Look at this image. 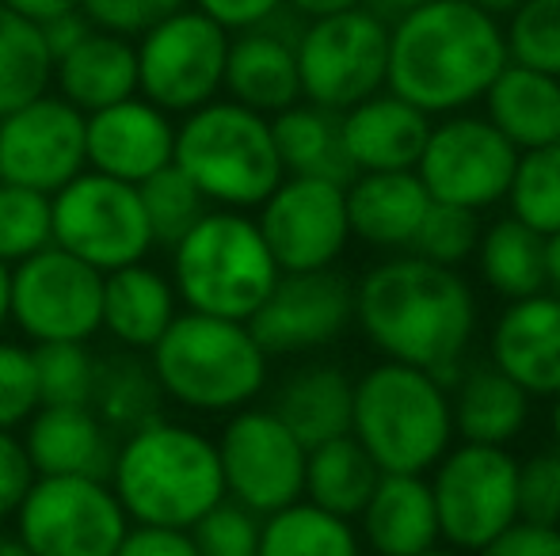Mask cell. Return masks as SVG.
I'll list each match as a JSON object with an SVG mask.
<instances>
[{"mask_svg":"<svg viewBox=\"0 0 560 556\" xmlns=\"http://www.w3.org/2000/svg\"><path fill=\"white\" fill-rule=\"evenodd\" d=\"M172 164L222 210H252L287 179L271 119L233 99H210L176 127Z\"/></svg>","mask_w":560,"mask_h":556,"instance_id":"cell-6","label":"cell"},{"mask_svg":"<svg viewBox=\"0 0 560 556\" xmlns=\"http://www.w3.org/2000/svg\"><path fill=\"white\" fill-rule=\"evenodd\" d=\"M518 519L541 522V527H560V453L546 450L518 461Z\"/></svg>","mask_w":560,"mask_h":556,"instance_id":"cell-45","label":"cell"},{"mask_svg":"<svg viewBox=\"0 0 560 556\" xmlns=\"http://www.w3.org/2000/svg\"><path fill=\"white\" fill-rule=\"evenodd\" d=\"M271 138L279 149L282 171L290 176H320L336 184H351L359 171L343 156L339 141V115L313 104H294L287 111L271 115Z\"/></svg>","mask_w":560,"mask_h":556,"instance_id":"cell-32","label":"cell"},{"mask_svg":"<svg viewBox=\"0 0 560 556\" xmlns=\"http://www.w3.org/2000/svg\"><path fill=\"white\" fill-rule=\"evenodd\" d=\"M264 233L241 210H207L172 248V286L191 312L244 320L279 282Z\"/></svg>","mask_w":560,"mask_h":556,"instance_id":"cell-7","label":"cell"},{"mask_svg":"<svg viewBox=\"0 0 560 556\" xmlns=\"http://www.w3.org/2000/svg\"><path fill=\"white\" fill-rule=\"evenodd\" d=\"M480 279L508 301L530 297L546 289V260H541V237L526 229L518 217H500L477 240Z\"/></svg>","mask_w":560,"mask_h":556,"instance_id":"cell-33","label":"cell"},{"mask_svg":"<svg viewBox=\"0 0 560 556\" xmlns=\"http://www.w3.org/2000/svg\"><path fill=\"white\" fill-rule=\"evenodd\" d=\"M275 416L290 427V435L313 450L328 438L351 435V412H354V381L347 370L332 363L305 366L290 374L282 389L275 393Z\"/></svg>","mask_w":560,"mask_h":556,"instance_id":"cell-28","label":"cell"},{"mask_svg":"<svg viewBox=\"0 0 560 556\" xmlns=\"http://www.w3.org/2000/svg\"><path fill=\"white\" fill-rule=\"evenodd\" d=\"M38 378L31 347L0 340V430H15L38 409Z\"/></svg>","mask_w":560,"mask_h":556,"instance_id":"cell-44","label":"cell"},{"mask_svg":"<svg viewBox=\"0 0 560 556\" xmlns=\"http://www.w3.org/2000/svg\"><path fill=\"white\" fill-rule=\"evenodd\" d=\"M351 237L374 248H412L423 214L431 206L428 187L416 168L408 171H359L343 187Z\"/></svg>","mask_w":560,"mask_h":556,"instance_id":"cell-23","label":"cell"},{"mask_svg":"<svg viewBox=\"0 0 560 556\" xmlns=\"http://www.w3.org/2000/svg\"><path fill=\"white\" fill-rule=\"evenodd\" d=\"M450 419L462 442L508 446L530 419V393L492 363L477 366L457 378V393L450 397Z\"/></svg>","mask_w":560,"mask_h":556,"instance_id":"cell-30","label":"cell"},{"mask_svg":"<svg viewBox=\"0 0 560 556\" xmlns=\"http://www.w3.org/2000/svg\"><path fill=\"white\" fill-rule=\"evenodd\" d=\"M359 519L377 556H416L439 545V511L423 473H382Z\"/></svg>","mask_w":560,"mask_h":556,"instance_id":"cell-26","label":"cell"},{"mask_svg":"<svg viewBox=\"0 0 560 556\" xmlns=\"http://www.w3.org/2000/svg\"><path fill=\"white\" fill-rule=\"evenodd\" d=\"M138 191L149 217V229H153V245L176 248L184 240V233L207 214V199H202L199 187L176 164H168L156 176H149L145 184H138Z\"/></svg>","mask_w":560,"mask_h":556,"instance_id":"cell-38","label":"cell"},{"mask_svg":"<svg viewBox=\"0 0 560 556\" xmlns=\"http://www.w3.org/2000/svg\"><path fill=\"white\" fill-rule=\"evenodd\" d=\"M54 84V54L43 27L0 4V119L46 96Z\"/></svg>","mask_w":560,"mask_h":556,"instance_id":"cell-35","label":"cell"},{"mask_svg":"<svg viewBox=\"0 0 560 556\" xmlns=\"http://www.w3.org/2000/svg\"><path fill=\"white\" fill-rule=\"evenodd\" d=\"M377 8H385V12H412V8H420V4H431V0H374Z\"/></svg>","mask_w":560,"mask_h":556,"instance_id":"cell-56","label":"cell"},{"mask_svg":"<svg viewBox=\"0 0 560 556\" xmlns=\"http://www.w3.org/2000/svg\"><path fill=\"white\" fill-rule=\"evenodd\" d=\"M508 58L560 81V0H523L503 31Z\"/></svg>","mask_w":560,"mask_h":556,"instance_id":"cell-41","label":"cell"},{"mask_svg":"<svg viewBox=\"0 0 560 556\" xmlns=\"http://www.w3.org/2000/svg\"><path fill=\"white\" fill-rule=\"evenodd\" d=\"M35 465L27 458L23 438H15L12 430H0V519L15 514V507L23 504L27 488L35 484Z\"/></svg>","mask_w":560,"mask_h":556,"instance_id":"cell-48","label":"cell"},{"mask_svg":"<svg viewBox=\"0 0 560 556\" xmlns=\"http://www.w3.org/2000/svg\"><path fill=\"white\" fill-rule=\"evenodd\" d=\"M351 435L382 473L435 469L454 442L446 386L428 370L385 358L354 381Z\"/></svg>","mask_w":560,"mask_h":556,"instance_id":"cell-5","label":"cell"},{"mask_svg":"<svg viewBox=\"0 0 560 556\" xmlns=\"http://www.w3.org/2000/svg\"><path fill=\"white\" fill-rule=\"evenodd\" d=\"M115 430L92 404H38L27 419V458L38 476H96L107 481L115 465Z\"/></svg>","mask_w":560,"mask_h":556,"instance_id":"cell-21","label":"cell"},{"mask_svg":"<svg viewBox=\"0 0 560 556\" xmlns=\"http://www.w3.org/2000/svg\"><path fill=\"white\" fill-rule=\"evenodd\" d=\"M508 61L495 15L469 0H431L389 27L385 88L423 115H457L485 99Z\"/></svg>","mask_w":560,"mask_h":556,"instance_id":"cell-2","label":"cell"},{"mask_svg":"<svg viewBox=\"0 0 560 556\" xmlns=\"http://www.w3.org/2000/svg\"><path fill=\"white\" fill-rule=\"evenodd\" d=\"M138 96L164 115H191L218 99L225 81L229 31L199 8H179L138 35Z\"/></svg>","mask_w":560,"mask_h":556,"instance_id":"cell-10","label":"cell"},{"mask_svg":"<svg viewBox=\"0 0 560 556\" xmlns=\"http://www.w3.org/2000/svg\"><path fill=\"white\" fill-rule=\"evenodd\" d=\"M4 8H12L15 15H23V20L31 23H50L58 20V15H69V12H81V0H0Z\"/></svg>","mask_w":560,"mask_h":556,"instance_id":"cell-52","label":"cell"},{"mask_svg":"<svg viewBox=\"0 0 560 556\" xmlns=\"http://www.w3.org/2000/svg\"><path fill=\"white\" fill-rule=\"evenodd\" d=\"M302 99L343 115L347 107L377 96L389 73V27L377 12L351 8L310 20L294 43Z\"/></svg>","mask_w":560,"mask_h":556,"instance_id":"cell-9","label":"cell"},{"mask_svg":"<svg viewBox=\"0 0 560 556\" xmlns=\"http://www.w3.org/2000/svg\"><path fill=\"white\" fill-rule=\"evenodd\" d=\"M89 168L84 111L61 96H38L0 119V179L54 194Z\"/></svg>","mask_w":560,"mask_h":556,"instance_id":"cell-18","label":"cell"},{"mask_svg":"<svg viewBox=\"0 0 560 556\" xmlns=\"http://www.w3.org/2000/svg\"><path fill=\"white\" fill-rule=\"evenodd\" d=\"M377 481H382V469L354 435L328 438L305 453V496H310V504L347 522L362 514Z\"/></svg>","mask_w":560,"mask_h":556,"instance_id":"cell-31","label":"cell"},{"mask_svg":"<svg viewBox=\"0 0 560 556\" xmlns=\"http://www.w3.org/2000/svg\"><path fill=\"white\" fill-rule=\"evenodd\" d=\"M354 320V286L339 271H282L248 317V332L271 355H305L336 343Z\"/></svg>","mask_w":560,"mask_h":556,"instance_id":"cell-17","label":"cell"},{"mask_svg":"<svg viewBox=\"0 0 560 556\" xmlns=\"http://www.w3.org/2000/svg\"><path fill=\"white\" fill-rule=\"evenodd\" d=\"M115 556H199V549H195V542H191V530L138 527V522H133L122 542H118Z\"/></svg>","mask_w":560,"mask_h":556,"instance_id":"cell-49","label":"cell"},{"mask_svg":"<svg viewBox=\"0 0 560 556\" xmlns=\"http://www.w3.org/2000/svg\"><path fill=\"white\" fill-rule=\"evenodd\" d=\"M508 202L511 217H518L538 237L560 233V141L518 153Z\"/></svg>","mask_w":560,"mask_h":556,"instance_id":"cell-37","label":"cell"},{"mask_svg":"<svg viewBox=\"0 0 560 556\" xmlns=\"http://www.w3.org/2000/svg\"><path fill=\"white\" fill-rule=\"evenodd\" d=\"M431 134V115L393 92L362 99L339 115V141L354 171H408L416 168Z\"/></svg>","mask_w":560,"mask_h":556,"instance_id":"cell-22","label":"cell"},{"mask_svg":"<svg viewBox=\"0 0 560 556\" xmlns=\"http://www.w3.org/2000/svg\"><path fill=\"white\" fill-rule=\"evenodd\" d=\"M518 149L488 119L450 115L431 127L428 145L416 161V176L428 187L431 202H450L465 210H488L508 199Z\"/></svg>","mask_w":560,"mask_h":556,"instance_id":"cell-15","label":"cell"},{"mask_svg":"<svg viewBox=\"0 0 560 556\" xmlns=\"http://www.w3.org/2000/svg\"><path fill=\"white\" fill-rule=\"evenodd\" d=\"M107 484L138 527L191 530L225 499L214 438L168 419L122 438Z\"/></svg>","mask_w":560,"mask_h":556,"instance_id":"cell-3","label":"cell"},{"mask_svg":"<svg viewBox=\"0 0 560 556\" xmlns=\"http://www.w3.org/2000/svg\"><path fill=\"white\" fill-rule=\"evenodd\" d=\"M43 404H92L100 363L89 343H35L31 351Z\"/></svg>","mask_w":560,"mask_h":556,"instance_id":"cell-40","label":"cell"},{"mask_svg":"<svg viewBox=\"0 0 560 556\" xmlns=\"http://www.w3.org/2000/svg\"><path fill=\"white\" fill-rule=\"evenodd\" d=\"M469 4H477V8H485L488 15H511L515 12L523 0H469Z\"/></svg>","mask_w":560,"mask_h":556,"instance_id":"cell-55","label":"cell"},{"mask_svg":"<svg viewBox=\"0 0 560 556\" xmlns=\"http://www.w3.org/2000/svg\"><path fill=\"white\" fill-rule=\"evenodd\" d=\"M176 320V286L145 260L104 275V332L122 347L149 351Z\"/></svg>","mask_w":560,"mask_h":556,"instance_id":"cell-29","label":"cell"},{"mask_svg":"<svg viewBox=\"0 0 560 556\" xmlns=\"http://www.w3.org/2000/svg\"><path fill=\"white\" fill-rule=\"evenodd\" d=\"M541 260H546V286L560 289V233L541 237Z\"/></svg>","mask_w":560,"mask_h":556,"instance_id":"cell-54","label":"cell"},{"mask_svg":"<svg viewBox=\"0 0 560 556\" xmlns=\"http://www.w3.org/2000/svg\"><path fill=\"white\" fill-rule=\"evenodd\" d=\"M172 149H176V127L145 96H130L122 104L84 115L89 168L122 179V184L138 187L161 168H168Z\"/></svg>","mask_w":560,"mask_h":556,"instance_id":"cell-19","label":"cell"},{"mask_svg":"<svg viewBox=\"0 0 560 556\" xmlns=\"http://www.w3.org/2000/svg\"><path fill=\"white\" fill-rule=\"evenodd\" d=\"M126 530L122 504L96 476H35L15 507V537L35 556H115Z\"/></svg>","mask_w":560,"mask_h":556,"instance_id":"cell-12","label":"cell"},{"mask_svg":"<svg viewBox=\"0 0 560 556\" xmlns=\"http://www.w3.org/2000/svg\"><path fill=\"white\" fill-rule=\"evenodd\" d=\"M259 514L236 499H222L191 527V542L199 556H256L259 553Z\"/></svg>","mask_w":560,"mask_h":556,"instance_id":"cell-43","label":"cell"},{"mask_svg":"<svg viewBox=\"0 0 560 556\" xmlns=\"http://www.w3.org/2000/svg\"><path fill=\"white\" fill-rule=\"evenodd\" d=\"M225 496L256 514H275L305 496V446L271 409H236L218 438Z\"/></svg>","mask_w":560,"mask_h":556,"instance_id":"cell-14","label":"cell"},{"mask_svg":"<svg viewBox=\"0 0 560 556\" xmlns=\"http://www.w3.org/2000/svg\"><path fill=\"white\" fill-rule=\"evenodd\" d=\"M0 556H35L20 537H0Z\"/></svg>","mask_w":560,"mask_h":556,"instance_id":"cell-58","label":"cell"},{"mask_svg":"<svg viewBox=\"0 0 560 556\" xmlns=\"http://www.w3.org/2000/svg\"><path fill=\"white\" fill-rule=\"evenodd\" d=\"M256 556H362V549L351 522L298 499L264 519Z\"/></svg>","mask_w":560,"mask_h":556,"instance_id":"cell-34","label":"cell"},{"mask_svg":"<svg viewBox=\"0 0 560 556\" xmlns=\"http://www.w3.org/2000/svg\"><path fill=\"white\" fill-rule=\"evenodd\" d=\"M518 461L508 446H450L435 465L431 496L439 511V537L450 549L477 553L518 519Z\"/></svg>","mask_w":560,"mask_h":556,"instance_id":"cell-13","label":"cell"},{"mask_svg":"<svg viewBox=\"0 0 560 556\" xmlns=\"http://www.w3.org/2000/svg\"><path fill=\"white\" fill-rule=\"evenodd\" d=\"M492 366L530 397L560 393V297L530 294L508 301L492 328Z\"/></svg>","mask_w":560,"mask_h":556,"instance_id":"cell-20","label":"cell"},{"mask_svg":"<svg viewBox=\"0 0 560 556\" xmlns=\"http://www.w3.org/2000/svg\"><path fill=\"white\" fill-rule=\"evenodd\" d=\"M54 245L50 194L0 179V263L15 268Z\"/></svg>","mask_w":560,"mask_h":556,"instance_id":"cell-39","label":"cell"},{"mask_svg":"<svg viewBox=\"0 0 560 556\" xmlns=\"http://www.w3.org/2000/svg\"><path fill=\"white\" fill-rule=\"evenodd\" d=\"M164 389L156 381L153 366H141L133 358H115V363H100V381L92 409L96 416L115 430V435H133V430L149 427L161 419Z\"/></svg>","mask_w":560,"mask_h":556,"instance_id":"cell-36","label":"cell"},{"mask_svg":"<svg viewBox=\"0 0 560 556\" xmlns=\"http://www.w3.org/2000/svg\"><path fill=\"white\" fill-rule=\"evenodd\" d=\"M195 8L214 23H222L225 31H252L264 27L282 8V0H195Z\"/></svg>","mask_w":560,"mask_h":556,"instance_id":"cell-50","label":"cell"},{"mask_svg":"<svg viewBox=\"0 0 560 556\" xmlns=\"http://www.w3.org/2000/svg\"><path fill=\"white\" fill-rule=\"evenodd\" d=\"M8 320L35 343H89L104 332V275L46 245L8 271Z\"/></svg>","mask_w":560,"mask_h":556,"instance_id":"cell-11","label":"cell"},{"mask_svg":"<svg viewBox=\"0 0 560 556\" xmlns=\"http://www.w3.org/2000/svg\"><path fill=\"white\" fill-rule=\"evenodd\" d=\"M222 88L229 92L233 104L267 115V119L302 104V76H298L294 43L264 27L241 31L236 38H229Z\"/></svg>","mask_w":560,"mask_h":556,"instance_id":"cell-24","label":"cell"},{"mask_svg":"<svg viewBox=\"0 0 560 556\" xmlns=\"http://www.w3.org/2000/svg\"><path fill=\"white\" fill-rule=\"evenodd\" d=\"M89 31H92V23L84 12H69V15H58V20L43 23V38H46V46H50L54 61H58L66 50H73Z\"/></svg>","mask_w":560,"mask_h":556,"instance_id":"cell-51","label":"cell"},{"mask_svg":"<svg viewBox=\"0 0 560 556\" xmlns=\"http://www.w3.org/2000/svg\"><path fill=\"white\" fill-rule=\"evenodd\" d=\"M549 430H553V446L560 453V393L553 397V412H549Z\"/></svg>","mask_w":560,"mask_h":556,"instance_id":"cell-59","label":"cell"},{"mask_svg":"<svg viewBox=\"0 0 560 556\" xmlns=\"http://www.w3.org/2000/svg\"><path fill=\"white\" fill-rule=\"evenodd\" d=\"M477 556H560V527L515 519L492 542L480 545Z\"/></svg>","mask_w":560,"mask_h":556,"instance_id":"cell-47","label":"cell"},{"mask_svg":"<svg viewBox=\"0 0 560 556\" xmlns=\"http://www.w3.org/2000/svg\"><path fill=\"white\" fill-rule=\"evenodd\" d=\"M50 217L54 245L96 268L100 275L141 263L153 252V229L141 206V191L104 171L84 168L61 191H54Z\"/></svg>","mask_w":560,"mask_h":556,"instance_id":"cell-8","label":"cell"},{"mask_svg":"<svg viewBox=\"0 0 560 556\" xmlns=\"http://www.w3.org/2000/svg\"><path fill=\"white\" fill-rule=\"evenodd\" d=\"M485 119L500 130L511 145L523 149L560 141V81L538 69L508 61L485 92Z\"/></svg>","mask_w":560,"mask_h":556,"instance_id":"cell-27","label":"cell"},{"mask_svg":"<svg viewBox=\"0 0 560 556\" xmlns=\"http://www.w3.org/2000/svg\"><path fill=\"white\" fill-rule=\"evenodd\" d=\"M187 0H81V12L89 15L92 27L112 31L122 38H138L164 15L179 12Z\"/></svg>","mask_w":560,"mask_h":556,"instance_id":"cell-46","label":"cell"},{"mask_svg":"<svg viewBox=\"0 0 560 556\" xmlns=\"http://www.w3.org/2000/svg\"><path fill=\"white\" fill-rule=\"evenodd\" d=\"M8 263H0V332H4L8 324Z\"/></svg>","mask_w":560,"mask_h":556,"instance_id":"cell-57","label":"cell"},{"mask_svg":"<svg viewBox=\"0 0 560 556\" xmlns=\"http://www.w3.org/2000/svg\"><path fill=\"white\" fill-rule=\"evenodd\" d=\"M149 355L164 397L191 412L248 409L267 386V351L244 320L176 312Z\"/></svg>","mask_w":560,"mask_h":556,"instance_id":"cell-4","label":"cell"},{"mask_svg":"<svg viewBox=\"0 0 560 556\" xmlns=\"http://www.w3.org/2000/svg\"><path fill=\"white\" fill-rule=\"evenodd\" d=\"M480 240V217L477 210L450 206V202H431L423 225L412 240V256L431 260L439 268H462Z\"/></svg>","mask_w":560,"mask_h":556,"instance_id":"cell-42","label":"cell"},{"mask_svg":"<svg viewBox=\"0 0 560 556\" xmlns=\"http://www.w3.org/2000/svg\"><path fill=\"white\" fill-rule=\"evenodd\" d=\"M416 556H457V549H439V545H431V549H423Z\"/></svg>","mask_w":560,"mask_h":556,"instance_id":"cell-60","label":"cell"},{"mask_svg":"<svg viewBox=\"0 0 560 556\" xmlns=\"http://www.w3.org/2000/svg\"><path fill=\"white\" fill-rule=\"evenodd\" d=\"M354 320L389 363L416 366L454 386L477 332V297L457 268L397 256L359 279Z\"/></svg>","mask_w":560,"mask_h":556,"instance_id":"cell-1","label":"cell"},{"mask_svg":"<svg viewBox=\"0 0 560 556\" xmlns=\"http://www.w3.org/2000/svg\"><path fill=\"white\" fill-rule=\"evenodd\" d=\"M54 84H58V96L84 115L138 96L133 38L92 27L73 50H66L54 61Z\"/></svg>","mask_w":560,"mask_h":556,"instance_id":"cell-25","label":"cell"},{"mask_svg":"<svg viewBox=\"0 0 560 556\" xmlns=\"http://www.w3.org/2000/svg\"><path fill=\"white\" fill-rule=\"evenodd\" d=\"M282 4H290L298 15H305V20H325V15H336V12H351L362 0H282Z\"/></svg>","mask_w":560,"mask_h":556,"instance_id":"cell-53","label":"cell"},{"mask_svg":"<svg viewBox=\"0 0 560 556\" xmlns=\"http://www.w3.org/2000/svg\"><path fill=\"white\" fill-rule=\"evenodd\" d=\"M259 233L279 271H325L351 240L343 184L320 176H287L259 206Z\"/></svg>","mask_w":560,"mask_h":556,"instance_id":"cell-16","label":"cell"}]
</instances>
